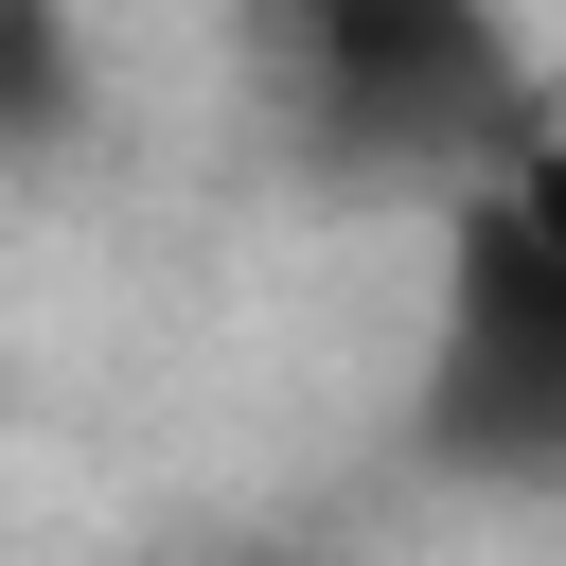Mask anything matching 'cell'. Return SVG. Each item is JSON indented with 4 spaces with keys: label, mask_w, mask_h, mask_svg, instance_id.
Segmentation results:
<instances>
[{
    "label": "cell",
    "mask_w": 566,
    "mask_h": 566,
    "mask_svg": "<svg viewBox=\"0 0 566 566\" xmlns=\"http://www.w3.org/2000/svg\"><path fill=\"white\" fill-rule=\"evenodd\" d=\"M248 18H265V35H301V18H336V0H248Z\"/></svg>",
    "instance_id": "3957f363"
},
{
    "label": "cell",
    "mask_w": 566,
    "mask_h": 566,
    "mask_svg": "<svg viewBox=\"0 0 566 566\" xmlns=\"http://www.w3.org/2000/svg\"><path fill=\"white\" fill-rule=\"evenodd\" d=\"M442 424L478 460H566V177L513 159L442 230Z\"/></svg>",
    "instance_id": "6da1fadb"
},
{
    "label": "cell",
    "mask_w": 566,
    "mask_h": 566,
    "mask_svg": "<svg viewBox=\"0 0 566 566\" xmlns=\"http://www.w3.org/2000/svg\"><path fill=\"white\" fill-rule=\"evenodd\" d=\"M71 106H88L71 0H0V142H71Z\"/></svg>",
    "instance_id": "7a4b0ae2"
}]
</instances>
